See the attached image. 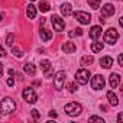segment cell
I'll return each instance as SVG.
<instances>
[{
  "label": "cell",
  "mask_w": 123,
  "mask_h": 123,
  "mask_svg": "<svg viewBox=\"0 0 123 123\" xmlns=\"http://www.w3.org/2000/svg\"><path fill=\"white\" fill-rule=\"evenodd\" d=\"M15 110H16V103L10 97H5L2 101H0V113H2V114L13 113Z\"/></svg>",
  "instance_id": "1"
},
{
  "label": "cell",
  "mask_w": 123,
  "mask_h": 123,
  "mask_svg": "<svg viewBox=\"0 0 123 123\" xmlns=\"http://www.w3.org/2000/svg\"><path fill=\"white\" fill-rule=\"evenodd\" d=\"M64 110H65V113H67L68 116H71V117H75V116H78V114L83 111V107H81V104H80V103L71 101V103L65 104Z\"/></svg>",
  "instance_id": "2"
},
{
  "label": "cell",
  "mask_w": 123,
  "mask_h": 123,
  "mask_svg": "<svg viewBox=\"0 0 123 123\" xmlns=\"http://www.w3.org/2000/svg\"><path fill=\"white\" fill-rule=\"evenodd\" d=\"M90 77H91L90 71L87 68H81V70H78L75 73V83H78V84H87L88 80H90Z\"/></svg>",
  "instance_id": "3"
},
{
  "label": "cell",
  "mask_w": 123,
  "mask_h": 123,
  "mask_svg": "<svg viewBox=\"0 0 123 123\" xmlns=\"http://www.w3.org/2000/svg\"><path fill=\"white\" fill-rule=\"evenodd\" d=\"M65 71H58L55 75H54V87L55 90H62L64 88V84H65Z\"/></svg>",
  "instance_id": "4"
},
{
  "label": "cell",
  "mask_w": 123,
  "mask_h": 123,
  "mask_svg": "<svg viewBox=\"0 0 123 123\" xmlns=\"http://www.w3.org/2000/svg\"><path fill=\"white\" fill-rule=\"evenodd\" d=\"M117 39H119V33H117V31H116L114 28H110V29H107V31L104 32V42H106V43L114 45V43L117 42Z\"/></svg>",
  "instance_id": "5"
},
{
  "label": "cell",
  "mask_w": 123,
  "mask_h": 123,
  "mask_svg": "<svg viewBox=\"0 0 123 123\" xmlns=\"http://www.w3.org/2000/svg\"><path fill=\"white\" fill-rule=\"evenodd\" d=\"M90 78H91V88H93V90L98 91V90H103V88H104L106 81H104V77H103V75L97 74V75L90 77Z\"/></svg>",
  "instance_id": "6"
},
{
  "label": "cell",
  "mask_w": 123,
  "mask_h": 123,
  "mask_svg": "<svg viewBox=\"0 0 123 123\" xmlns=\"http://www.w3.org/2000/svg\"><path fill=\"white\" fill-rule=\"evenodd\" d=\"M74 18L81 23V25H88L91 22V15L88 12H83V10H78L74 13Z\"/></svg>",
  "instance_id": "7"
},
{
  "label": "cell",
  "mask_w": 123,
  "mask_h": 123,
  "mask_svg": "<svg viewBox=\"0 0 123 123\" xmlns=\"http://www.w3.org/2000/svg\"><path fill=\"white\" fill-rule=\"evenodd\" d=\"M22 96H23V98L28 101V103H36V100H38V96H36V93H35V90L32 88V87H26L25 90H23V93H22Z\"/></svg>",
  "instance_id": "8"
},
{
  "label": "cell",
  "mask_w": 123,
  "mask_h": 123,
  "mask_svg": "<svg viewBox=\"0 0 123 123\" xmlns=\"http://www.w3.org/2000/svg\"><path fill=\"white\" fill-rule=\"evenodd\" d=\"M51 22H52V26H54V29H55L56 32H62V31H64L65 22H64V19H61V16L54 15V16L51 18Z\"/></svg>",
  "instance_id": "9"
},
{
  "label": "cell",
  "mask_w": 123,
  "mask_h": 123,
  "mask_svg": "<svg viewBox=\"0 0 123 123\" xmlns=\"http://www.w3.org/2000/svg\"><path fill=\"white\" fill-rule=\"evenodd\" d=\"M114 12H116L114 6H113V5H110V3H107V5H104V6L101 7V15H103V16H106V18L113 16V15H114Z\"/></svg>",
  "instance_id": "10"
},
{
  "label": "cell",
  "mask_w": 123,
  "mask_h": 123,
  "mask_svg": "<svg viewBox=\"0 0 123 123\" xmlns=\"http://www.w3.org/2000/svg\"><path fill=\"white\" fill-rule=\"evenodd\" d=\"M101 33H103V29H101V26H93V28L90 29V38H91L93 41H97V39H100Z\"/></svg>",
  "instance_id": "11"
},
{
  "label": "cell",
  "mask_w": 123,
  "mask_h": 123,
  "mask_svg": "<svg viewBox=\"0 0 123 123\" xmlns=\"http://www.w3.org/2000/svg\"><path fill=\"white\" fill-rule=\"evenodd\" d=\"M75 49H77V46H75V43L71 42V41L62 43V51H64L65 54H73V52H75Z\"/></svg>",
  "instance_id": "12"
},
{
  "label": "cell",
  "mask_w": 123,
  "mask_h": 123,
  "mask_svg": "<svg viewBox=\"0 0 123 123\" xmlns=\"http://www.w3.org/2000/svg\"><path fill=\"white\" fill-rule=\"evenodd\" d=\"M109 84H110L111 88H116V87L120 84V75H119L117 73H113V74L109 77Z\"/></svg>",
  "instance_id": "13"
},
{
  "label": "cell",
  "mask_w": 123,
  "mask_h": 123,
  "mask_svg": "<svg viewBox=\"0 0 123 123\" xmlns=\"http://www.w3.org/2000/svg\"><path fill=\"white\" fill-rule=\"evenodd\" d=\"M26 16H28L29 19H35V18H36V7H35L32 3H29V5L26 6Z\"/></svg>",
  "instance_id": "14"
},
{
  "label": "cell",
  "mask_w": 123,
  "mask_h": 123,
  "mask_svg": "<svg viewBox=\"0 0 123 123\" xmlns=\"http://www.w3.org/2000/svg\"><path fill=\"white\" fill-rule=\"evenodd\" d=\"M100 65H101L103 68H110V67L113 65V58H111V56H103V58L100 59Z\"/></svg>",
  "instance_id": "15"
},
{
  "label": "cell",
  "mask_w": 123,
  "mask_h": 123,
  "mask_svg": "<svg viewBox=\"0 0 123 123\" xmlns=\"http://www.w3.org/2000/svg\"><path fill=\"white\" fill-rule=\"evenodd\" d=\"M61 13H62L64 16H70L73 13V6L70 3H62L61 5Z\"/></svg>",
  "instance_id": "16"
},
{
  "label": "cell",
  "mask_w": 123,
  "mask_h": 123,
  "mask_svg": "<svg viewBox=\"0 0 123 123\" xmlns=\"http://www.w3.org/2000/svg\"><path fill=\"white\" fill-rule=\"evenodd\" d=\"M39 35H41V39L42 41H49L51 38H52V32L51 31H48V29H45V28H41V32H39Z\"/></svg>",
  "instance_id": "17"
},
{
  "label": "cell",
  "mask_w": 123,
  "mask_h": 123,
  "mask_svg": "<svg viewBox=\"0 0 123 123\" xmlns=\"http://www.w3.org/2000/svg\"><path fill=\"white\" fill-rule=\"evenodd\" d=\"M107 101L111 104V106H117L119 104V100H117V96L110 90V91H107Z\"/></svg>",
  "instance_id": "18"
},
{
  "label": "cell",
  "mask_w": 123,
  "mask_h": 123,
  "mask_svg": "<svg viewBox=\"0 0 123 123\" xmlns=\"http://www.w3.org/2000/svg\"><path fill=\"white\" fill-rule=\"evenodd\" d=\"M23 70H25V73L28 75H35V73H36V67L33 64H25Z\"/></svg>",
  "instance_id": "19"
},
{
  "label": "cell",
  "mask_w": 123,
  "mask_h": 123,
  "mask_svg": "<svg viewBox=\"0 0 123 123\" xmlns=\"http://www.w3.org/2000/svg\"><path fill=\"white\" fill-rule=\"evenodd\" d=\"M41 68H42V71L48 73V71L51 70V61H49V59H42V61H41Z\"/></svg>",
  "instance_id": "20"
},
{
  "label": "cell",
  "mask_w": 123,
  "mask_h": 123,
  "mask_svg": "<svg viewBox=\"0 0 123 123\" xmlns=\"http://www.w3.org/2000/svg\"><path fill=\"white\" fill-rule=\"evenodd\" d=\"M39 10L42 12V13H46V12H49V9H51V6H49V3L48 2H39Z\"/></svg>",
  "instance_id": "21"
},
{
  "label": "cell",
  "mask_w": 123,
  "mask_h": 123,
  "mask_svg": "<svg viewBox=\"0 0 123 123\" xmlns=\"http://www.w3.org/2000/svg\"><path fill=\"white\" fill-rule=\"evenodd\" d=\"M103 42H93L91 43V51L93 52H100V51H103Z\"/></svg>",
  "instance_id": "22"
},
{
  "label": "cell",
  "mask_w": 123,
  "mask_h": 123,
  "mask_svg": "<svg viewBox=\"0 0 123 123\" xmlns=\"http://www.w3.org/2000/svg\"><path fill=\"white\" fill-rule=\"evenodd\" d=\"M90 64H93V56L91 55H86V56H83L81 58V65H90Z\"/></svg>",
  "instance_id": "23"
},
{
  "label": "cell",
  "mask_w": 123,
  "mask_h": 123,
  "mask_svg": "<svg viewBox=\"0 0 123 123\" xmlns=\"http://www.w3.org/2000/svg\"><path fill=\"white\" fill-rule=\"evenodd\" d=\"M12 54H13L16 58H22V56H23V51H22L20 48H18V46H15V48L12 49Z\"/></svg>",
  "instance_id": "24"
},
{
  "label": "cell",
  "mask_w": 123,
  "mask_h": 123,
  "mask_svg": "<svg viewBox=\"0 0 123 123\" xmlns=\"http://www.w3.org/2000/svg\"><path fill=\"white\" fill-rule=\"evenodd\" d=\"M68 35H70L71 38H73V36H81V35H83V29H81V28H77V29H73V31H71V32H70Z\"/></svg>",
  "instance_id": "25"
},
{
  "label": "cell",
  "mask_w": 123,
  "mask_h": 123,
  "mask_svg": "<svg viewBox=\"0 0 123 123\" xmlns=\"http://www.w3.org/2000/svg\"><path fill=\"white\" fill-rule=\"evenodd\" d=\"M88 5H90L93 9H98L100 5H101V0H88Z\"/></svg>",
  "instance_id": "26"
},
{
  "label": "cell",
  "mask_w": 123,
  "mask_h": 123,
  "mask_svg": "<svg viewBox=\"0 0 123 123\" xmlns=\"http://www.w3.org/2000/svg\"><path fill=\"white\" fill-rule=\"evenodd\" d=\"M13 41H15V35H13V33H9V35L6 36V45H7V46H12V45H13Z\"/></svg>",
  "instance_id": "27"
},
{
  "label": "cell",
  "mask_w": 123,
  "mask_h": 123,
  "mask_svg": "<svg viewBox=\"0 0 123 123\" xmlns=\"http://www.w3.org/2000/svg\"><path fill=\"white\" fill-rule=\"evenodd\" d=\"M88 122L91 123V122H98V123H104V119H101L100 116H91L90 119H88Z\"/></svg>",
  "instance_id": "28"
},
{
  "label": "cell",
  "mask_w": 123,
  "mask_h": 123,
  "mask_svg": "<svg viewBox=\"0 0 123 123\" xmlns=\"http://www.w3.org/2000/svg\"><path fill=\"white\" fill-rule=\"evenodd\" d=\"M68 91H70V93H75V91H77L75 83H70V84H68Z\"/></svg>",
  "instance_id": "29"
},
{
  "label": "cell",
  "mask_w": 123,
  "mask_h": 123,
  "mask_svg": "<svg viewBox=\"0 0 123 123\" xmlns=\"http://www.w3.org/2000/svg\"><path fill=\"white\" fill-rule=\"evenodd\" d=\"M117 62H119V65L123 67V55L122 54H119V56H117Z\"/></svg>",
  "instance_id": "30"
},
{
  "label": "cell",
  "mask_w": 123,
  "mask_h": 123,
  "mask_svg": "<svg viewBox=\"0 0 123 123\" xmlns=\"http://www.w3.org/2000/svg\"><path fill=\"white\" fill-rule=\"evenodd\" d=\"M13 84H15V80H13L12 77H9V78H7V86H9V87H13Z\"/></svg>",
  "instance_id": "31"
},
{
  "label": "cell",
  "mask_w": 123,
  "mask_h": 123,
  "mask_svg": "<svg viewBox=\"0 0 123 123\" xmlns=\"http://www.w3.org/2000/svg\"><path fill=\"white\" fill-rule=\"evenodd\" d=\"M32 116H33L35 119H39V111H38L36 109H33V110H32Z\"/></svg>",
  "instance_id": "32"
},
{
  "label": "cell",
  "mask_w": 123,
  "mask_h": 123,
  "mask_svg": "<svg viewBox=\"0 0 123 123\" xmlns=\"http://www.w3.org/2000/svg\"><path fill=\"white\" fill-rule=\"evenodd\" d=\"M6 55V51L2 48V45H0V58H2V56H5Z\"/></svg>",
  "instance_id": "33"
},
{
  "label": "cell",
  "mask_w": 123,
  "mask_h": 123,
  "mask_svg": "<svg viewBox=\"0 0 123 123\" xmlns=\"http://www.w3.org/2000/svg\"><path fill=\"white\" fill-rule=\"evenodd\" d=\"M122 120H123V114H122V113H119V116H117V122H119V123H122Z\"/></svg>",
  "instance_id": "34"
},
{
  "label": "cell",
  "mask_w": 123,
  "mask_h": 123,
  "mask_svg": "<svg viewBox=\"0 0 123 123\" xmlns=\"http://www.w3.org/2000/svg\"><path fill=\"white\" fill-rule=\"evenodd\" d=\"M49 116H51V117H56V113H55L54 110H51V111H49Z\"/></svg>",
  "instance_id": "35"
},
{
  "label": "cell",
  "mask_w": 123,
  "mask_h": 123,
  "mask_svg": "<svg viewBox=\"0 0 123 123\" xmlns=\"http://www.w3.org/2000/svg\"><path fill=\"white\" fill-rule=\"evenodd\" d=\"M3 18H5V15H3V12H0V22L3 20Z\"/></svg>",
  "instance_id": "36"
},
{
  "label": "cell",
  "mask_w": 123,
  "mask_h": 123,
  "mask_svg": "<svg viewBox=\"0 0 123 123\" xmlns=\"http://www.w3.org/2000/svg\"><path fill=\"white\" fill-rule=\"evenodd\" d=\"M119 25H120V26H123V18H120V19H119Z\"/></svg>",
  "instance_id": "37"
},
{
  "label": "cell",
  "mask_w": 123,
  "mask_h": 123,
  "mask_svg": "<svg viewBox=\"0 0 123 123\" xmlns=\"http://www.w3.org/2000/svg\"><path fill=\"white\" fill-rule=\"evenodd\" d=\"M3 74V67H2V64H0V75Z\"/></svg>",
  "instance_id": "38"
},
{
  "label": "cell",
  "mask_w": 123,
  "mask_h": 123,
  "mask_svg": "<svg viewBox=\"0 0 123 123\" xmlns=\"http://www.w3.org/2000/svg\"><path fill=\"white\" fill-rule=\"evenodd\" d=\"M31 2H35V0H31Z\"/></svg>",
  "instance_id": "39"
}]
</instances>
